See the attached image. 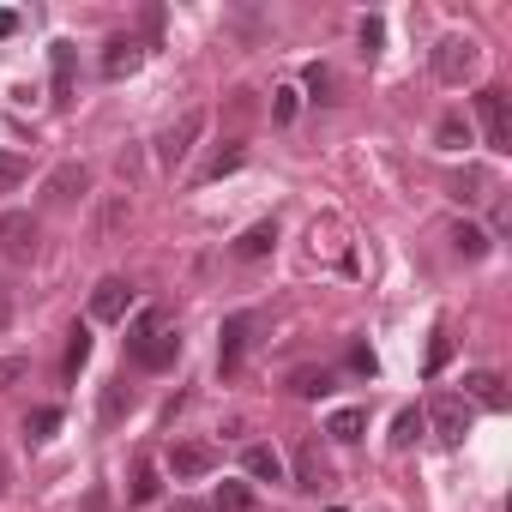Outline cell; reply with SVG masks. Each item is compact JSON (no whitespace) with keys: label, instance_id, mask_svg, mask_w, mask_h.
Listing matches in <instances>:
<instances>
[{"label":"cell","instance_id":"6da1fadb","mask_svg":"<svg viewBox=\"0 0 512 512\" xmlns=\"http://www.w3.org/2000/svg\"><path fill=\"white\" fill-rule=\"evenodd\" d=\"M127 356H133V368H145V374L175 368V362H181V326H175V314H169V308L133 314V326H127Z\"/></svg>","mask_w":512,"mask_h":512},{"label":"cell","instance_id":"7a4b0ae2","mask_svg":"<svg viewBox=\"0 0 512 512\" xmlns=\"http://www.w3.org/2000/svg\"><path fill=\"white\" fill-rule=\"evenodd\" d=\"M476 67H482V43L476 37H440L434 43V79L440 85H464V79H476Z\"/></svg>","mask_w":512,"mask_h":512},{"label":"cell","instance_id":"3957f363","mask_svg":"<svg viewBox=\"0 0 512 512\" xmlns=\"http://www.w3.org/2000/svg\"><path fill=\"white\" fill-rule=\"evenodd\" d=\"M253 332H260V314H247V308H241V314H229V320L217 326V374H223V380H229V374L247 362V344H253Z\"/></svg>","mask_w":512,"mask_h":512},{"label":"cell","instance_id":"277c9868","mask_svg":"<svg viewBox=\"0 0 512 512\" xmlns=\"http://www.w3.org/2000/svg\"><path fill=\"white\" fill-rule=\"evenodd\" d=\"M476 121H482V145L506 157V151H512V109H506V91H500V85L476 91Z\"/></svg>","mask_w":512,"mask_h":512},{"label":"cell","instance_id":"5b68a950","mask_svg":"<svg viewBox=\"0 0 512 512\" xmlns=\"http://www.w3.org/2000/svg\"><path fill=\"white\" fill-rule=\"evenodd\" d=\"M199 133H205V109H187V115L157 139V163H163V169H181V163L193 157V139H199Z\"/></svg>","mask_w":512,"mask_h":512},{"label":"cell","instance_id":"8992f818","mask_svg":"<svg viewBox=\"0 0 512 512\" xmlns=\"http://www.w3.org/2000/svg\"><path fill=\"white\" fill-rule=\"evenodd\" d=\"M422 422H434L440 446H464V434H470V404H464L458 392H440V398L428 404V416H422Z\"/></svg>","mask_w":512,"mask_h":512},{"label":"cell","instance_id":"52a82bcc","mask_svg":"<svg viewBox=\"0 0 512 512\" xmlns=\"http://www.w3.org/2000/svg\"><path fill=\"white\" fill-rule=\"evenodd\" d=\"M37 217L31 211H7V217H0V253H7V260H37Z\"/></svg>","mask_w":512,"mask_h":512},{"label":"cell","instance_id":"ba28073f","mask_svg":"<svg viewBox=\"0 0 512 512\" xmlns=\"http://www.w3.org/2000/svg\"><path fill=\"white\" fill-rule=\"evenodd\" d=\"M127 308H133V284L127 278H97V290H91V320H103V326H121L127 320Z\"/></svg>","mask_w":512,"mask_h":512},{"label":"cell","instance_id":"9c48e42d","mask_svg":"<svg viewBox=\"0 0 512 512\" xmlns=\"http://www.w3.org/2000/svg\"><path fill=\"white\" fill-rule=\"evenodd\" d=\"M85 193H91V169H85L79 157H73V163H61V169L43 181V199H49V205H79Z\"/></svg>","mask_w":512,"mask_h":512},{"label":"cell","instance_id":"30bf717a","mask_svg":"<svg viewBox=\"0 0 512 512\" xmlns=\"http://www.w3.org/2000/svg\"><path fill=\"white\" fill-rule=\"evenodd\" d=\"M211 470H217V446H205V440H187V446L169 452V476H175V482H199V476H211Z\"/></svg>","mask_w":512,"mask_h":512},{"label":"cell","instance_id":"8fae6325","mask_svg":"<svg viewBox=\"0 0 512 512\" xmlns=\"http://www.w3.org/2000/svg\"><path fill=\"white\" fill-rule=\"evenodd\" d=\"M272 247H278V217H266V223H247V229L229 241V253H235V260H266Z\"/></svg>","mask_w":512,"mask_h":512},{"label":"cell","instance_id":"7c38bea8","mask_svg":"<svg viewBox=\"0 0 512 512\" xmlns=\"http://www.w3.org/2000/svg\"><path fill=\"white\" fill-rule=\"evenodd\" d=\"M470 398H476L482 410H494V416H500V410L512 404V398H506V380H500V374H488V368L464 374V404H470Z\"/></svg>","mask_w":512,"mask_h":512},{"label":"cell","instance_id":"4fadbf2b","mask_svg":"<svg viewBox=\"0 0 512 512\" xmlns=\"http://www.w3.org/2000/svg\"><path fill=\"white\" fill-rule=\"evenodd\" d=\"M139 61H145V49H139L133 37H115V43L103 49V79H133Z\"/></svg>","mask_w":512,"mask_h":512},{"label":"cell","instance_id":"5bb4252c","mask_svg":"<svg viewBox=\"0 0 512 512\" xmlns=\"http://www.w3.org/2000/svg\"><path fill=\"white\" fill-rule=\"evenodd\" d=\"M332 482V470H326V458H320V446L314 440H302L296 446V488H308V494H320Z\"/></svg>","mask_w":512,"mask_h":512},{"label":"cell","instance_id":"9a60e30c","mask_svg":"<svg viewBox=\"0 0 512 512\" xmlns=\"http://www.w3.org/2000/svg\"><path fill=\"white\" fill-rule=\"evenodd\" d=\"M241 470H247L253 482H284V458H278V446H260V440L241 452Z\"/></svg>","mask_w":512,"mask_h":512},{"label":"cell","instance_id":"2e32d148","mask_svg":"<svg viewBox=\"0 0 512 512\" xmlns=\"http://www.w3.org/2000/svg\"><path fill=\"white\" fill-rule=\"evenodd\" d=\"M326 434H332L338 446H356V440L368 434V410H362V404H344V410H332V416H326Z\"/></svg>","mask_w":512,"mask_h":512},{"label":"cell","instance_id":"e0dca14e","mask_svg":"<svg viewBox=\"0 0 512 512\" xmlns=\"http://www.w3.org/2000/svg\"><path fill=\"white\" fill-rule=\"evenodd\" d=\"M49 67H55V109H73V43H55L49 49Z\"/></svg>","mask_w":512,"mask_h":512},{"label":"cell","instance_id":"ac0fdd59","mask_svg":"<svg viewBox=\"0 0 512 512\" xmlns=\"http://www.w3.org/2000/svg\"><path fill=\"white\" fill-rule=\"evenodd\" d=\"M55 434H61V410H55V404H37V410L25 416V440H31V446H49Z\"/></svg>","mask_w":512,"mask_h":512},{"label":"cell","instance_id":"d6986e66","mask_svg":"<svg viewBox=\"0 0 512 512\" xmlns=\"http://www.w3.org/2000/svg\"><path fill=\"white\" fill-rule=\"evenodd\" d=\"M91 362V326H73L67 332V362H61V380H79V368Z\"/></svg>","mask_w":512,"mask_h":512},{"label":"cell","instance_id":"ffe728a7","mask_svg":"<svg viewBox=\"0 0 512 512\" xmlns=\"http://www.w3.org/2000/svg\"><path fill=\"white\" fill-rule=\"evenodd\" d=\"M127 410H133V392H127V380H109V386H103V410H97V416H103V428H115Z\"/></svg>","mask_w":512,"mask_h":512},{"label":"cell","instance_id":"44dd1931","mask_svg":"<svg viewBox=\"0 0 512 512\" xmlns=\"http://www.w3.org/2000/svg\"><path fill=\"white\" fill-rule=\"evenodd\" d=\"M488 193H494V181H488L482 169H464V175L452 181V199H464V205H482Z\"/></svg>","mask_w":512,"mask_h":512},{"label":"cell","instance_id":"7402d4cb","mask_svg":"<svg viewBox=\"0 0 512 512\" xmlns=\"http://www.w3.org/2000/svg\"><path fill=\"white\" fill-rule=\"evenodd\" d=\"M211 512H253V488H247V482H217Z\"/></svg>","mask_w":512,"mask_h":512},{"label":"cell","instance_id":"603a6c76","mask_svg":"<svg viewBox=\"0 0 512 512\" xmlns=\"http://www.w3.org/2000/svg\"><path fill=\"white\" fill-rule=\"evenodd\" d=\"M434 139H440V151H464V145H470V121H464V115H440Z\"/></svg>","mask_w":512,"mask_h":512},{"label":"cell","instance_id":"cb8c5ba5","mask_svg":"<svg viewBox=\"0 0 512 512\" xmlns=\"http://www.w3.org/2000/svg\"><path fill=\"white\" fill-rule=\"evenodd\" d=\"M290 386H296L302 398H326V392H332V368H296Z\"/></svg>","mask_w":512,"mask_h":512},{"label":"cell","instance_id":"d4e9b609","mask_svg":"<svg viewBox=\"0 0 512 512\" xmlns=\"http://www.w3.org/2000/svg\"><path fill=\"white\" fill-rule=\"evenodd\" d=\"M452 247L464 253V260H482V253H488V235H482L476 223H452Z\"/></svg>","mask_w":512,"mask_h":512},{"label":"cell","instance_id":"484cf974","mask_svg":"<svg viewBox=\"0 0 512 512\" xmlns=\"http://www.w3.org/2000/svg\"><path fill=\"white\" fill-rule=\"evenodd\" d=\"M25 175H31V157H19V151H0V193L25 187Z\"/></svg>","mask_w":512,"mask_h":512},{"label":"cell","instance_id":"4316f807","mask_svg":"<svg viewBox=\"0 0 512 512\" xmlns=\"http://www.w3.org/2000/svg\"><path fill=\"white\" fill-rule=\"evenodd\" d=\"M157 494H163V476H157L151 458H139V470H133V500L145 506V500H157Z\"/></svg>","mask_w":512,"mask_h":512},{"label":"cell","instance_id":"83f0119b","mask_svg":"<svg viewBox=\"0 0 512 512\" xmlns=\"http://www.w3.org/2000/svg\"><path fill=\"white\" fill-rule=\"evenodd\" d=\"M428 422H422V410H398V422H392V446L404 452V446H416V434H422Z\"/></svg>","mask_w":512,"mask_h":512},{"label":"cell","instance_id":"f1b7e54d","mask_svg":"<svg viewBox=\"0 0 512 512\" xmlns=\"http://www.w3.org/2000/svg\"><path fill=\"white\" fill-rule=\"evenodd\" d=\"M446 362H452V332L440 326V332H434V344H428V380H434V374H446Z\"/></svg>","mask_w":512,"mask_h":512},{"label":"cell","instance_id":"f546056e","mask_svg":"<svg viewBox=\"0 0 512 512\" xmlns=\"http://www.w3.org/2000/svg\"><path fill=\"white\" fill-rule=\"evenodd\" d=\"M241 163H247V151H241V145H229V151H217V163L205 169V181H223V175H235Z\"/></svg>","mask_w":512,"mask_h":512},{"label":"cell","instance_id":"4dcf8cb0","mask_svg":"<svg viewBox=\"0 0 512 512\" xmlns=\"http://www.w3.org/2000/svg\"><path fill=\"white\" fill-rule=\"evenodd\" d=\"M302 85H308V97H314V103H332V73H326V67H308V73H302Z\"/></svg>","mask_w":512,"mask_h":512},{"label":"cell","instance_id":"1f68e13d","mask_svg":"<svg viewBox=\"0 0 512 512\" xmlns=\"http://www.w3.org/2000/svg\"><path fill=\"white\" fill-rule=\"evenodd\" d=\"M272 97H278V103H272V121H296V109H302V97H296L290 85H284V91H272Z\"/></svg>","mask_w":512,"mask_h":512},{"label":"cell","instance_id":"d6a6232c","mask_svg":"<svg viewBox=\"0 0 512 512\" xmlns=\"http://www.w3.org/2000/svg\"><path fill=\"white\" fill-rule=\"evenodd\" d=\"M380 43H386V25H380V19H362V49H368V55H374V49H380Z\"/></svg>","mask_w":512,"mask_h":512},{"label":"cell","instance_id":"836d02e7","mask_svg":"<svg viewBox=\"0 0 512 512\" xmlns=\"http://www.w3.org/2000/svg\"><path fill=\"white\" fill-rule=\"evenodd\" d=\"M19 374H25V362H19V356H0V386H13Z\"/></svg>","mask_w":512,"mask_h":512},{"label":"cell","instance_id":"e575fe53","mask_svg":"<svg viewBox=\"0 0 512 512\" xmlns=\"http://www.w3.org/2000/svg\"><path fill=\"white\" fill-rule=\"evenodd\" d=\"M7 326H13V290L0 284V332H7Z\"/></svg>","mask_w":512,"mask_h":512},{"label":"cell","instance_id":"d590c367","mask_svg":"<svg viewBox=\"0 0 512 512\" xmlns=\"http://www.w3.org/2000/svg\"><path fill=\"white\" fill-rule=\"evenodd\" d=\"M13 31H19V13H0V43H7Z\"/></svg>","mask_w":512,"mask_h":512},{"label":"cell","instance_id":"8d00e7d4","mask_svg":"<svg viewBox=\"0 0 512 512\" xmlns=\"http://www.w3.org/2000/svg\"><path fill=\"white\" fill-rule=\"evenodd\" d=\"M169 512H205V506H199V500H175Z\"/></svg>","mask_w":512,"mask_h":512},{"label":"cell","instance_id":"74e56055","mask_svg":"<svg viewBox=\"0 0 512 512\" xmlns=\"http://www.w3.org/2000/svg\"><path fill=\"white\" fill-rule=\"evenodd\" d=\"M0 494H7V458H0Z\"/></svg>","mask_w":512,"mask_h":512}]
</instances>
